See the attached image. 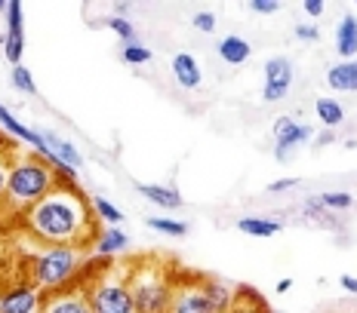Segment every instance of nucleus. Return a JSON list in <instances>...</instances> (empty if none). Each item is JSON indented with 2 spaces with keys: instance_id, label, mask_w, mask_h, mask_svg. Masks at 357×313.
I'll return each instance as SVG.
<instances>
[{
  "instance_id": "f257e3e1",
  "label": "nucleus",
  "mask_w": 357,
  "mask_h": 313,
  "mask_svg": "<svg viewBox=\"0 0 357 313\" xmlns=\"http://www.w3.org/2000/svg\"><path fill=\"white\" fill-rule=\"evenodd\" d=\"M19 221L37 246L89 249L96 234H99V218L93 215L89 197L77 184H56L40 203L22 212Z\"/></svg>"
},
{
  "instance_id": "f03ea898",
  "label": "nucleus",
  "mask_w": 357,
  "mask_h": 313,
  "mask_svg": "<svg viewBox=\"0 0 357 313\" xmlns=\"http://www.w3.org/2000/svg\"><path fill=\"white\" fill-rule=\"evenodd\" d=\"M56 172L47 163V156L25 151L13 154L10 160V178H6V212L22 215L34 203H40L50 191L56 188Z\"/></svg>"
},
{
  "instance_id": "7ed1b4c3",
  "label": "nucleus",
  "mask_w": 357,
  "mask_h": 313,
  "mask_svg": "<svg viewBox=\"0 0 357 313\" xmlns=\"http://www.w3.org/2000/svg\"><path fill=\"white\" fill-rule=\"evenodd\" d=\"M126 280H130L132 313H169V298H173L176 267L158 255H145L126 264Z\"/></svg>"
},
{
  "instance_id": "20e7f679",
  "label": "nucleus",
  "mask_w": 357,
  "mask_h": 313,
  "mask_svg": "<svg viewBox=\"0 0 357 313\" xmlns=\"http://www.w3.org/2000/svg\"><path fill=\"white\" fill-rule=\"evenodd\" d=\"M86 252L89 249H77V246H40L28 258V282L43 295L77 286Z\"/></svg>"
},
{
  "instance_id": "39448f33",
  "label": "nucleus",
  "mask_w": 357,
  "mask_h": 313,
  "mask_svg": "<svg viewBox=\"0 0 357 313\" xmlns=\"http://www.w3.org/2000/svg\"><path fill=\"white\" fill-rule=\"evenodd\" d=\"M86 295L96 313H132V295L126 267H108L105 273L86 280Z\"/></svg>"
},
{
  "instance_id": "423d86ee",
  "label": "nucleus",
  "mask_w": 357,
  "mask_h": 313,
  "mask_svg": "<svg viewBox=\"0 0 357 313\" xmlns=\"http://www.w3.org/2000/svg\"><path fill=\"white\" fill-rule=\"evenodd\" d=\"M169 313H215L210 304V295H206V289H204V273L176 271Z\"/></svg>"
},
{
  "instance_id": "0eeeda50",
  "label": "nucleus",
  "mask_w": 357,
  "mask_h": 313,
  "mask_svg": "<svg viewBox=\"0 0 357 313\" xmlns=\"http://www.w3.org/2000/svg\"><path fill=\"white\" fill-rule=\"evenodd\" d=\"M314 138V129H311L305 120H296V117H278L274 120V156H278L280 163L289 160V151H293L296 145H305V141Z\"/></svg>"
},
{
  "instance_id": "6e6552de",
  "label": "nucleus",
  "mask_w": 357,
  "mask_h": 313,
  "mask_svg": "<svg viewBox=\"0 0 357 313\" xmlns=\"http://www.w3.org/2000/svg\"><path fill=\"white\" fill-rule=\"evenodd\" d=\"M43 292L28 280L10 282L0 289V313H40Z\"/></svg>"
},
{
  "instance_id": "1a4fd4ad",
  "label": "nucleus",
  "mask_w": 357,
  "mask_h": 313,
  "mask_svg": "<svg viewBox=\"0 0 357 313\" xmlns=\"http://www.w3.org/2000/svg\"><path fill=\"white\" fill-rule=\"evenodd\" d=\"M289 86H293V62H289L287 56H271L265 62L262 99L265 102H284Z\"/></svg>"
},
{
  "instance_id": "9d476101",
  "label": "nucleus",
  "mask_w": 357,
  "mask_h": 313,
  "mask_svg": "<svg viewBox=\"0 0 357 313\" xmlns=\"http://www.w3.org/2000/svg\"><path fill=\"white\" fill-rule=\"evenodd\" d=\"M40 313H96V310L86 295V286L77 282V286H68V289H62V292L43 295Z\"/></svg>"
},
{
  "instance_id": "9b49d317",
  "label": "nucleus",
  "mask_w": 357,
  "mask_h": 313,
  "mask_svg": "<svg viewBox=\"0 0 357 313\" xmlns=\"http://www.w3.org/2000/svg\"><path fill=\"white\" fill-rule=\"evenodd\" d=\"M0 129L6 132V136H13L16 141H25V145H31L34 154L47 156V141H43V136L37 129H31V126L19 123L16 117H13V111L6 108V104H0Z\"/></svg>"
},
{
  "instance_id": "f8f14e48",
  "label": "nucleus",
  "mask_w": 357,
  "mask_h": 313,
  "mask_svg": "<svg viewBox=\"0 0 357 313\" xmlns=\"http://www.w3.org/2000/svg\"><path fill=\"white\" fill-rule=\"evenodd\" d=\"M204 289L210 295V304L215 313H234L237 307V298H241V289L228 280H219V277H204Z\"/></svg>"
},
{
  "instance_id": "ddd939ff",
  "label": "nucleus",
  "mask_w": 357,
  "mask_h": 313,
  "mask_svg": "<svg viewBox=\"0 0 357 313\" xmlns=\"http://www.w3.org/2000/svg\"><path fill=\"white\" fill-rule=\"evenodd\" d=\"M126 249H130V236H126L121 227H99L93 246H89V252H96V255H102V258H114Z\"/></svg>"
},
{
  "instance_id": "4468645a",
  "label": "nucleus",
  "mask_w": 357,
  "mask_h": 313,
  "mask_svg": "<svg viewBox=\"0 0 357 313\" xmlns=\"http://www.w3.org/2000/svg\"><path fill=\"white\" fill-rule=\"evenodd\" d=\"M43 141H47V156H53V160L65 163V166L71 169H80L84 166V156H80V151L71 145L68 138H62L59 132H40Z\"/></svg>"
},
{
  "instance_id": "2eb2a0df",
  "label": "nucleus",
  "mask_w": 357,
  "mask_h": 313,
  "mask_svg": "<svg viewBox=\"0 0 357 313\" xmlns=\"http://www.w3.org/2000/svg\"><path fill=\"white\" fill-rule=\"evenodd\" d=\"M336 52L342 56V62H351L357 56V16L345 13L339 19V28H336Z\"/></svg>"
},
{
  "instance_id": "dca6fc26",
  "label": "nucleus",
  "mask_w": 357,
  "mask_h": 313,
  "mask_svg": "<svg viewBox=\"0 0 357 313\" xmlns=\"http://www.w3.org/2000/svg\"><path fill=\"white\" fill-rule=\"evenodd\" d=\"M173 74H176L178 86H185V89H197L200 80H204L197 58L191 56V52H176L173 56Z\"/></svg>"
},
{
  "instance_id": "f3484780",
  "label": "nucleus",
  "mask_w": 357,
  "mask_h": 313,
  "mask_svg": "<svg viewBox=\"0 0 357 313\" xmlns=\"http://www.w3.org/2000/svg\"><path fill=\"white\" fill-rule=\"evenodd\" d=\"M326 83L336 93H357V58L351 62H339L326 71Z\"/></svg>"
},
{
  "instance_id": "a211bd4d",
  "label": "nucleus",
  "mask_w": 357,
  "mask_h": 313,
  "mask_svg": "<svg viewBox=\"0 0 357 313\" xmlns=\"http://www.w3.org/2000/svg\"><path fill=\"white\" fill-rule=\"evenodd\" d=\"M237 230L241 234H250V236H274L284 230V221L280 218H268V215H243L241 221H237Z\"/></svg>"
},
{
  "instance_id": "6ab92c4d",
  "label": "nucleus",
  "mask_w": 357,
  "mask_h": 313,
  "mask_svg": "<svg viewBox=\"0 0 357 313\" xmlns=\"http://www.w3.org/2000/svg\"><path fill=\"white\" fill-rule=\"evenodd\" d=\"M139 193H142L145 200H151L154 206L167 209V212H176V209L185 203L182 193L176 188H167V184H139Z\"/></svg>"
},
{
  "instance_id": "aec40b11",
  "label": "nucleus",
  "mask_w": 357,
  "mask_h": 313,
  "mask_svg": "<svg viewBox=\"0 0 357 313\" xmlns=\"http://www.w3.org/2000/svg\"><path fill=\"white\" fill-rule=\"evenodd\" d=\"M252 56V47L243 37H234V34H228V37H222L219 40V58L222 62H228V65H243L247 58Z\"/></svg>"
},
{
  "instance_id": "412c9836",
  "label": "nucleus",
  "mask_w": 357,
  "mask_h": 313,
  "mask_svg": "<svg viewBox=\"0 0 357 313\" xmlns=\"http://www.w3.org/2000/svg\"><path fill=\"white\" fill-rule=\"evenodd\" d=\"M0 47H3V56L13 68L22 65V56H25V28H6Z\"/></svg>"
},
{
  "instance_id": "4be33fe9",
  "label": "nucleus",
  "mask_w": 357,
  "mask_h": 313,
  "mask_svg": "<svg viewBox=\"0 0 357 313\" xmlns=\"http://www.w3.org/2000/svg\"><path fill=\"white\" fill-rule=\"evenodd\" d=\"M314 114H317V120L324 126H330V129L345 120V108H342L336 99H326V95H321V99L314 102Z\"/></svg>"
},
{
  "instance_id": "5701e85b",
  "label": "nucleus",
  "mask_w": 357,
  "mask_h": 313,
  "mask_svg": "<svg viewBox=\"0 0 357 313\" xmlns=\"http://www.w3.org/2000/svg\"><path fill=\"white\" fill-rule=\"evenodd\" d=\"M89 206H93V215H96V218L105 221L108 227H117V225L123 221V212H121V209H117L114 203H111V200L102 197V193H99V197H89Z\"/></svg>"
},
{
  "instance_id": "b1692460",
  "label": "nucleus",
  "mask_w": 357,
  "mask_h": 313,
  "mask_svg": "<svg viewBox=\"0 0 357 313\" xmlns=\"http://www.w3.org/2000/svg\"><path fill=\"white\" fill-rule=\"evenodd\" d=\"M145 225L151 230H158V234H167V236H185V234H188V221L169 218V215H151Z\"/></svg>"
},
{
  "instance_id": "393cba45",
  "label": "nucleus",
  "mask_w": 357,
  "mask_h": 313,
  "mask_svg": "<svg viewBox=\"0 0 357 313\" xmlns=\"http://www.w3.org/2000/svg\"><path fill=\"white\" fill-rule=\"evenodd\" d=\"M317 203H321V209H326V212H339V209H351L354 206V197L348 191H326L321 193V197H314Z\"/></svg>"
},
{
  "instance_id": "a878e982",
  "label": "nucleus",
  "mask_w": 357,
  "mask_h": 313,
  "mask_svg": "<svg viewBox=\"0 0 357 313\" xmlns=\"http://www.w3.org/2000/svg\"><path fill=\"white\" fill-rule=\"evenodd\" d=\"M121 58L126 65H145V62H151V49L142 47V43H123V49H121Z\"/></svg>"
},
{
  "instance_id": "bb28decb",
  "label": "nucleus",
  "mask_w": 357,
  "mask_h": 313,
  "mask_svg": "<svg viewBox=\"0 0 357 313\" xmlns=\"http://www.w3.org/2000/svg\"><path fill=\"white\" fill-rule=\"evenodd\" d=\"M10 77H13V86H16L19 93H25V95H37V83H34L31 71H28L25 65H16Z\"/></svg>"
},
{
  "instance_id": "cd10ccee",
  "label": "nucleus",
  "mask_w": 357,
  "mask_h": 313,
  "mask_svg": "<svg viewBox=\"0 0 357 313\" xmlns=\"http://www.w3.org/2000/svg\"><path fill=\"white\" fill-rule=\"evenodd\" d=\"M105 25H108L117 37H121L123 43H136V28H132V22H130V19H117V16H111Z\"/></svg>"
},
{
  "instance_id": "c85d7f7f",
  "label": "nucleus",
  "mask_w": 357,
  "mask_h": 313,
  "mask_svg": "<svg viewBox=\"0 0 357 313\" xmlns=\"http://www.w3.org/2000/svg\"><path fill=\"white\" fill-rule=\"evenodd\" d=\"M10 160H13V151L0 145V209H6V178H10Z\"/></svg>"
},
{
  "instance_id": "c756f323",
  "label": "nucleus",
  "mask_w": 357,
  "mask_h": 313,
  "mask_svg": "<svg viewBox=\"0 0 357 313\" xmlns=\"http://www.w3.org/2000/svg\"><path fill=\"white\" fill-rule=\"evenodd\" d=\"M191 25H195L197 31L210 34V31H215V16H213L210 10H200V13H195V19H191Z\"/></svg>"
},
{
  "instance_id": "7c9ffc66",
  "label": "nucleus",
  "mask_w": 357,
  "mask_h": 313,
  "mask_svg": "<svg viewBox=\"0 0 357 313\" xmlns=\"http://www.w3.org/2000/svg\"><path fill=\"white\" fill-rule=\"evenodd\" d=\"M259 304H262V301H259V295H256V292H243V289H241V298H237L234 313H252V310L259 307Z\"/></svg>"
},
{
  "instance_id": "2f4dec72",
  "label": "nucleus",
  "mask_w": 357,
  "mask_h": 313,
  "mask_svg": "<svg viewBox=\"0 0 357 313\" xmlns=\"http://www.w3.org/2000/svg\"><path fill=\"white\" fill-rule=\"evenodd\" d=\"M250 10L259 16H271V13H280V0H250Z\"/></svg>"
},
{
  "instance_id": "473e14b6",
  "label": "nucleus",
  "mask_w": 357,
  "mask_h": 313,
  "mask_svg": "<svg viewBox=\"0 0 357 313\" xmlns=\"http://www.w3.org/2000/svg\"><path fill=\"white\" fill-rule=\"evenodd\" d=\"M302 10L305 13H308V16H324V10H326V6H324V0H302Z\"/></svg>"
},
{
  "instance_id": "72a5a7b5",
  "label": "nucleus",
  "mask_w": 357,
  "mask_h": 313,
  "mask_svg": "<svg viewBox=\"0 0 357 313\" xmlns=\"http://www.w3.org/2000/svg\"><path fill=\"white\" fill-rule=\"evenodd\" d=\"M296 184H299L296 178H278V182L268 184V191H271V193H284V191H289V188H296Z\"/></svg>"
},
{
  "instance_id": "f704fd0d",
  "label": "nucleus",
  "mask_w": 357,
  "mask_h": 313,
  "mask_svg": "<svg viewBox=\"0 0 357 313\" xmlns=\"http://www.w3.org/2000/svg\"><path fill=\"white\" fill-rule=\"evenodd\" d=\"M296 37H299V40H317L321 31H317L314 25H296Z\"/></svg>"
},
{
  "instance_id": "c9c22d12",
  "label": "nucleus",
  "mask_w": 357,
  "mask_h": 313,
  "mask_svg": "<svg viewBox=\"0 0 357 313\" xmlns=\"http://www.w3.org/2000/svg\"><path fill=\"white\" fill-rule=\"evenodd\" d=\"M339 286L345 289V292L357 295V277H351V273H342V277H339Z\"/></svg>"
},
{
  "instance_id": "e433bc0d",
  "label": "nucleus",
  "mask_w": 357,
  "mask_h": 313,
  "mask_svg": "<svg viewBox=\"0 0 357 313\" xmlns=\"http://www.w3.org/2000/svg\"><path fill=\"white\" fill-rule=\"evenodd\" d=\"M330 141H336V132H333V129H324L321 136H314V145H317V147L330 145Z\"/></svg>"
},
{
  "instance_id": "4c0bfd02",
  "label": "nucleus",
  "mask_w": 357,
  "mask_h": 313,
  "mask_svg": "<svg viewBox=\"0 0 357 313\" xmlns=\"http://www.w3.org/2000/svg\"><path fill=\"white\" fill-rule=\"evenodd\" d=\"M114 16L117 19H130V3H126V0H117L114 3Z\"/></svg>"
},
{
  "instance_id": "58836bf2",
  "label": "nucleus",
  "mask_w": 357,
  "mask_h": 313,
  "mask_svg": "<svg viewBox=\"0 0 357 313\" xmlns=\"http://www.w3.org/2000/svg\"><path fill=\"white\" fill-rule=\"evenodd\" d=\"M289 286H293V280H280V282H278V292H280V295L289 292Z\"/></svg>"
},
{
  "instance_id": "ea45409f",
  "label": "nucleus",
  "mask_w": 357,
  "mask_h": 313,
  "mask_svg": "<svg viewBox=\"0 0 357 313\" xmlns=\"http://www.w3.org/2000/svg\"><path fill=\"white\" fill-rule=\"evenodd\" d=\"M6 10H10V0H0V13L6 16Z\"/></svg>"
},
{
  "instance_id": "a19ab883",
  "label": "nucleus",
  "mask_w": 357,
  "mask_h": 313,
  "mask_svg": "<svg viewBox=\"0 0 357 313\" xmlns=\"http://www.w3.org/2000/svg\"><path fill=\"white\" fill-rule=\"evenodd\" d=\"M0 145H3V141H0ZM3 147H10V145H3ZM10 151H16V147H10Z\"/></svg>"
},
{
  "instance_id": "79ce46f5",
  "label": "nucleus",
  "mask_w": 357,
  "mask_h": 313,
  "mask_svg": "<svg viewBox=\"0 0 357 313\" xmlns=\"http://www.w3.org/2000/svg\"><path fill=\"white\" fill-rule=\"evenodd\" d=\"M0 43H3V34H0Z\"/></svg>"
}]
</instances>
